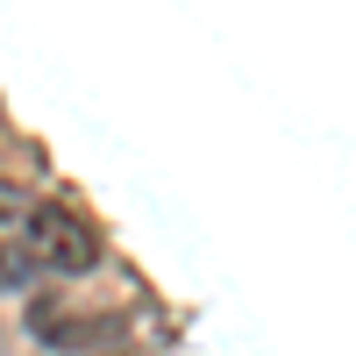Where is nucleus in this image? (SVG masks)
<instances>
[{
	"label": "nucleus",
	"instance_id": "obj_1",
	"mask_svg": "<svg viewBox=\"0 0 356 356\" xmlns=\"http://www.w3.org/2000/svg\"><path fill=\"white\" fill-rule=\"evenodd\" d=\"M22 221H29V257L43 264V271H93L100 264V235L86 228L72 207H57V200H43V207H22Z\"/></svg>",
	"mask_w": 356,
	"mask_h": 356
},
{
	"label": "nucleus",
	"instance_id": "obj_2",
	"mask_svg": "<svg viewBox=\"0 0 356 356\" xmlns=\"http://www.w3.org/2000/svg\"><path fill=\"white\" fill-rule=\"evenodd\" d=\"M29 278H36V257H8V250H0V285H8V292H22Z\"/></svg>",
	"mask_w": 356,
	"mask_h": 356
},
{
	"label": "nucleus",
	"instance_id": "obj_3",
	"mask_svg": "<svg viewBox=\"0 0 356 356\" xmlns=\"http://www.w3.org/2000/svg\"><path fill=\"white\" fill-rule=\"evenodd\" d=\"M15 214H22V193L8 186V178H0V221H15Z\"/></svg>",
	"mask_w": 356,
	"mask_h": 356
}]
</instances>
